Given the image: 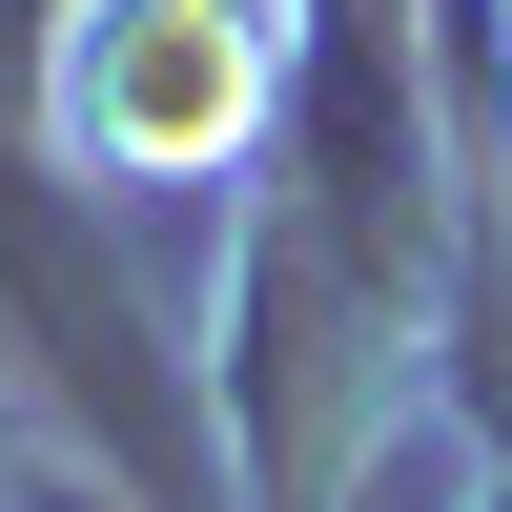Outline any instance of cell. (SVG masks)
<instances>
[{"mask_svg": "<svg viewBox=\"0 0 512 512\" xmlns=\"http://www.w3.org/2000/svg\"><path fill=\"white\" fill-rule=\"evenodd\" d=\"M267 123V21L246 0H82V144L144 164V185H205Z\"/></svg>", "mask_w": 512, "mask_h": 512, "instance_id": "obj_1", "label": "cell"}]
</instances>
